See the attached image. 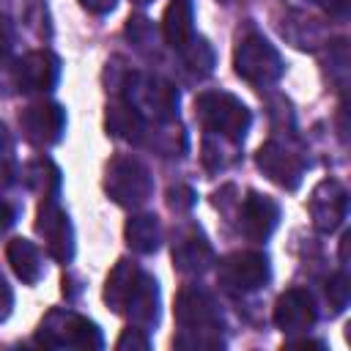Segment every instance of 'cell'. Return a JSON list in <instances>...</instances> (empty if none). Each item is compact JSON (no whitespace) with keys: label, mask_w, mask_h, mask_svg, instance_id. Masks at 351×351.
Listing matches in <instances>:
<instances>
[{"label":"cell","mask_w":351,"mask_h":351,"mask_svg":"<svg viewBox=\"0 0 351 351\" xmlns=\"http://www.w3.org/2000/svg\"><path fill=\"white\" fill-rule=\"evenodd\" d=\"M36 230L44 236L47 252L58 263H69L74 258V228H71L69 214L58 206L55 197H44V203L38 206Z\"/></svg>","instance_id":"8"},{"label":"cell","mask_w":351,"mask_h":351,"mask_svg":"<svg viewBox=\"0 0 351 351\" xmlns=\"http://www.w3.org/2000/svg\"><path fill=\"white\" fill-rule=\"evenodd\" d=\"M104 126H107V134H112V137H121V140H129V143H140L143 132H145V118L129 101H121V104H110L107 107Z\"/></svg>","instance_id":"20"},{"label":"cell","mask_w":351,"mask_h":351,"mask_svg":"<svg viewBox=\"0 0 351 351\" xmlns=\"http://www.w3.org/2000/svg\"><path fill=\"white\" fill-rule=\"evenodd\" d=\"M214 263V250L197 228H189L173 244V266L181 274H200Z\"/></svg>","instance_id":"15"},{"label":"cell","mask_w":351,"mask_h":351,"mask_svg":"<svg viewBox=\"0 0 351 351\" xmlns=\"http://www.w3.org/2000/svg\"><path fill=\"white\" fill-rule=\"evenodd\" d=\"M167 203H170V208H176V211H186V208L195 206V192H192L189 186H173V189L167 192Z\"/></svg>","instance_id":"27"},{"label":"cell","mask_w":351,"mask_h":351,"mask_svg":"<svg viewBox=\"0 0 351 351\" xmlns=\"http://www.w3.org/2000/svg\"><path fill=\"white\" fill-rule=\"evenodd\" d=\"M49 348H101L104 337L93 321L71 310H49L36 335Z\"/></svg>","instance_id":"4"},{"label":"cell","mask_w":351,"mask_h":351,"mask_svg":"<svg viewBox=\"0 0 351 351\" xmlns=\"http://www.w3.org/2000/svg\"><path fill=\"white\" fill-rule=\"evenodd\" d=\"M104 189L107 195L123 206V208H137L154 195V178L148 167L134 159V156H115L107 165L104 173Z\"/></svg>","instance_id":"5"},{"label":"cell","mask_w":351,"mask_h":351,"mask_svg":"<svg viewBox=\"0 0 351 351\" xmlns=\"http://www.w3.org/2000/svg\"><path fill=\"white\" fill-rule=\"evenodd\" d=\"M233 69L244 82H250L255 88H263V85H271L282 77L285 63H282L277 47L269 44L261 33H247L236 44Z\"/></svg>","instance_id":"3"},{"label":"cell","mask_w":351,"mask_h":351,"mask_svg":"<svg viewBox=\"0 0 351 351\" xmlns=\"http://www.w3.org/2000/svg\"><path fill=\"white\" fill-rule=\"evenodd\" d=\"M137 5H148V3H154V0H134Z\"/></svg>","instance_id":"33"},{"label":"cell","mask_w":351,"mask_h":351,"mask_svg":"<svg viewBox=\"0 0 351 351\" xmlns=\"http://www.w3.org/2000/svg\"><path fill=\"white\" fill-rule=\"evenodd\" d=\"M173 315L184 329V335L173 340L178 348H222L225 346L222 337L217 335L222 326L219 307L211 299V293H206L203 288H181L176 296Z\"/></svg>","instance_id":"1"},{"label":"cell","mask_w":351,"mask_h":351,"mask_svg":"<svg viewBox=\"0 0 351 351\" xmlns=\"http://www.w3.org/2000/svg\"><path fill=\"white\" fill-rule=\"evenodd\" d=\"M195 115L200 118L203 129L208 134H217L228 143H241L250 123H252V115L247 110V104L241 99H236L233 93H225V90H206L195 99Z\"/></svg>","instance_id":"2"},{"label":"cell","mask_w":351,"mask_h":351,"mask_svg":"<svg viewBox=\"0 0 351 351\" xmlns=\"http://www.w3.org/2000/svg\"><path fill=\"white\" fill-rule=\"evenodd\" d=\"M19 129L36 148L55 145L66 132V110L55 101H38L19 112Z\"/></svg>","instance_id":"9"},{"label":"cell","mask_w":351,"mask_h":351,"mask_svg":"<svg viewBox=\"0 0 351 351\" xmlns=\"http://www.w3.org/2000/svg\"><path fill=\"white\" fill-rule=\"evenodd\" d=\"M25 181L33 192H38L41 197H55L58 186H60V170L55 167L52 159L41 156V159H33L27 167H25Z\"/></svg>","instance_id":"22"},{"label":"cell","mask_w":351,"mask_h":351,"mask_svg":"<svg viewBox=\"0 0 351 351\" xmlns=\"http://www.w3.org/2000/svg\"><path fill=\"white\" fill-rule=\"evenodd\" d=\"M126 101L140 112H151L156 121H170L178 115V90L162 77L132 74L126 82Z\"/></svg>","instance_id":"7"},{"label":"cell","mask_w":351,"mask_h":351,"mask_svg":"<svg viewBox=\"0 0 351 351\" xmlns=\"http://www.w3.org/2000/svg\"><path fill=\"white\" fill-rule=\"evenodd\" d=\"M192 0H170L162 16V36L173 49H184L195 38Z\"/></svg>","instance_id":"18"},{"label":"cell","mask_w":351,"mask_h":351,"mask_svg":"<svg viewBox=\"0 0 351 351\" xmlns=\"http://www.w3.org/2000/svg\"><path fill=\"white\" fill-rule=\"evenodd\" d=\"M255 162H258V167H261L274 184H280V186H285V189H291V192L299 189L302 176H304V162H302L299 154L288 151L282 143H277V140L263 143V145L258 148V154H255Z\"/></svg>","instance_id":"12"},{"label":"cell","mask_w":351,"mask_h":351,"mask_svg":"<svg viewBox=\"0 0 351 351\" xmlns=\"http://www.w3.org/2000/svg\"><path fill=\"white\" fill-rule=\"evenodd\" d=\"M140 277H143V269H137L132 261L121 258L112 266V271H110V277L104 282V302L115 313H123L129 299H132V293H134V288H137V282H140Z\"/></svg>","instance_id":"17"},{"label":"cell","mask_w":351,"mask_h":351,"mask_svg":"<svg viewBox=\"0 0 351 351\" xmlns=\"http://www.w3.org/2000/svg\"><path fill=\"white\" fill-rule=\"evenodd\" d=\"M11 304H14V296H11V288L5 282V277L0 274V321L11 313Z\"/></svg>","instance_id":"30"},{"label":"cell","mask_w":351,"mask_h":351,"mask_svg":"<svg viewBox=\"0 0 351 351\" xmlns=\"http://www.w3.org/2000/svg\"><path fill=\"white\" fill-rule=\"evenodd\" d=\"M217 277H219V285H222L225 291L250 293V291H258L261 285L269 282L271 266H269L266 252H258V250H239V252H230V255H225V258L219 261Z\"/></svg>","instance_id":"6"},{"label":"cell","mask_w":351,"mask_h":351,"mask_svg":"<svg viewBox=\"0 0 351 351\" xmlns=\"http://www.w3.org/2000/svg\"><path fill=\"white\" fill-rule=\"evenodd\" d=\"M115 3H118V0H80V5H82L85 11H90V14H96V16L110 14V11L115 8Z\"/></svg>","instance_id":"29"},{"label":"cell","mask_w":351,"mask_h":351,"mask_svg":"<svg viewBox=\"0 0 351 351\" xmlns=\"http://www.w3.org/2000/svg\"><path fill=\"white\" fill-rule=\"evenodd\" d=\"M115 348H118V351H126V348H140V351H145V348H151L148 332L140 329V326H129V329H123V335L118 337Z\"/></svg>","instance_id":"26"},{"label":"cell","mask_w":351,"mask_h":351,"mask_svg":"<svg viewBox=\"0 0 351 351\" xmlns=\"http://www.w3.org/2000/svg\"><path fill=\"white\" fill-rule=\"evenodd\" d=\"M326 299H329L332 313L346 310V304H348V299H351V285H348L346 271H337V274H332V277L326 280Z\"/></svg>","instance_id":"24"},{"label":"cell","mask_w":351,"mask_h":351,"mask_svg":"<svg viewBox=\"0 0 351 351\" xmlns=\"http://www.w3.org/2000/svg\"><path fill=\"white\" fill-rule=\"evenodd\" d=\"M307 208H310L313 225L324 233H332L343 225V219L348 214V192L340 181L326 178L313 189V197H310Z\"/></svg>","instance_id":"11"},{"label":"cell","mask_w":351,"mask_h":351,"mask_svg":"<svg viewBox=\"0 0 351 351\" xmlns=\"http://www.w3.org/2000/svg\"><path fill=\"white\" fill-rule=\"evenodd\" d=\"M60 80V58L49 49H33L22 55L14 66V85L22 93L52 90Z\"/></svg>","instance_id":"10"},{"label":"cell","mask_w":351,"mask_h":351,"mask_svg":"<svg viewBox=\"0 0 351 351\" xmlns=\"http://www.w3.org/2000/svg\"><path fill=\"white\" fill-rule=\"evenodd\" d=\"M5 258L14 269V274L25 282V285H36L44 274V263H41V252L30 239H11L5 247Z\"/></svg>","instance_id":"19"},{"label":"cell","mask_w":351,"mask_h":351,"mask_svg":"<svg viewBox=\"0 0 351 351\" xmlns=\"http://www.w3.org/2000/svg\"><path fill=\"white\" fill-rule=\"evenodd\" d=\"M123 313L134 321V326H140L145 332H151V326H156V321H159V285L151 274L143 271V277H140Z\"/></svg>","instance_id":"16"},{"label":"cell","mask_w":351,"mask_h":351,"mask_svg":"<svg viewBox=\"0 0 351 351\" xmlns=\"http://www.w3.org/2000/svg\"><path fill=\"white\" fill-rule=\"evenodd\" d=\"M126 36L134 41V44H148L151 38H156V30H154V25H151V19H145V16H129V22H126Z\"/></svg>","instance_id":"25"},{"label":"cell","mask_w":351,"mask_h":351,"mask_svg":"<svg viewBox=\"0 0 351 351\" xmlns=\"http://www.w3.org/2000/svg\"><path fill=\"white\" fill-rule=\"evenodd\" d=\"M14 49V27L5 16H0V60H5Z\"/></svg>","instance_id":"28"},{"label":"cell","mask_w":351,"mask_h":351,"mask_svg":"<svg viewBox=\"0 0 351 351\" xmlns=\"http://www.w3.org/2000/svg\"><path fill=\"white\" fill-rule=\"evenodd\" d=\"M123 236H126V244L140 252V255H151L159 250V241H162V228H159V219L154 214H134L126 219V228H123Z\"/></svg>","instance_id":"21"},{"label":"cell","mask_w":351,"mask_h":351,"mask_svg":"<svg viewBox=\"0 0 351 351\" xmlns=\"http://www.w3.org/2000/svg\"><path fill=\"white\" fill-rule=\"evenodd\" d=\"M181 55H184V63L197 74V77H206V74H211L214 71V49H211V44L206 41V38H200V36H195L184 49H178Z\"/></svg>","instance_id":"23"},{"label":"cell","mask_w":351,"mask_h":351,"mask_svg":"<svg viewBox=\"0 0 351 351\" xmlns=\"http://www.w3.org/2000/svg\"><path fill=\"white\" fill-rule=\"evenodd\" d=\"M280 222V206L274 197L261 192H247L239 208V228L250 241H266Z\"/></svg>","instance_id":"13"},{"label":"cell","mask_w":351,"mask_h":351,"mask_svg":"<svg viewBox=\"0 0 351 351\" xmlns=\"http://www.w3.org/2000/svg\"><path fill=\"white\" fill-rule=\"evenodd\" d=\"M326 5H329V14H335V16H346L348 14V0H329Z\"/></svg>","instance_id":"32"},{"label":"cell","mask_w":351,"mask_h":351,"mask_svg":"<svg viewBox=\"0 0 351 351\" xmlns=\"http://www.w3.org/2000/svg\"><path fill=\"white\" fill-rule=\"evenodd\" d=\"M315 321H318V310L304 288H288L285 293H280L274 304L277 329H282L285 335H299V332H310Z\"/></svg>","instance_id":"14"},{"label":"cell","mask_w":351,"mask_h":351,"mask_svg":"<svg viewBox=\"0 0 351 351\" xmlns=\"http://www.w3.org/2000/svg\"><path fill=\"white\" fill-rule=\"evenodd\" d=\"M14 222H16V208H14L11 203L0 200V236H3Z\"/></svg>","instance_id":"31"}]
</instances>
